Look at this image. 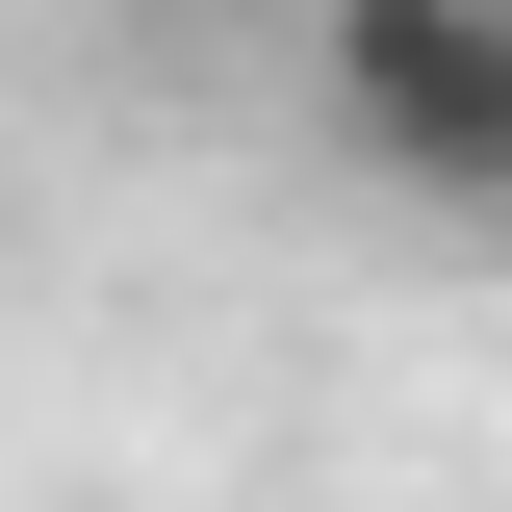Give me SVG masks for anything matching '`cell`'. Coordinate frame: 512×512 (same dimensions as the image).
Segmentation results:
<instances>
[{
	"label": "cell",
	"mask_w": 512,
	"mask_h": 512,
	"mask_svg": "<svg viewBox=\"0 0 512 512\" xmlns=\"http://www.w3.org/2000/svg\"><path fill=\"white\" fill-rule=\"evenodd\" d=\"M308 103L359 180L512 205V0H308Z\"/></svg>",
	"instance_id": "obj_1"
}]
</instances>
